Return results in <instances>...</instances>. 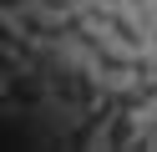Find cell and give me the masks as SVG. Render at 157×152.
<instances>
[{"label":"cell","instance_id":"cell-4","mask_svg":"<svg viewBox=\"0 0 157 152\" xmlns=\"http://www.w3.org/2000/svg\"><path fill=\"white\" fill-rule=\"evenodd\" d=\"M152 46H157V20H152Z\"/></svg>","mask_w":157,"mask_h":152},{"label":"cell","instance_id":"cell-1","mask_svg":"<svg viewBox=\"0 0 157 152\" xmlns=\"http://www.w3.org/2000/svg\"><path fill=\"white\" fill-rule=\"evenodd\" d=\"M137 137H147V122H137V111H112V122H106V147H132Z\"/></svg>","mask_w":157,"mask_h":152},{"label":"cell","instance_id":"cell-2","mask_svg":"<svg viewBox=\"0 0 157 152\" xmlns=\"http://www.w3.org/2000/svg\"><path fill=\"white\" fill-rule=\"evenodd\" d=\"M41 5H46V10H61V15H71V10H76V0H41Z\"/></svg>","mask_w":157,"mask_h":152},{"label":"cell","instance_id":"cell-5","mask_svg":"<svg viewBox=\"0 0 157 152\" xmlns=\"http://www.w3.org/2000/svg\"><path fill=\"white\" fill-rule=\"evenodd\" d=\"M106 5H112V0H106Z\"/></svg>","mask_w":157,"mask_h":152},{"label":"cell","instance_id":"cell-3","mask_svg":"<svg viewBox=\"0 0 157 152\" xmlns=\"http://www.w3.org/2000/svg\"><path fill=\"white\" fill-rule=\"evenodd\" d=\"M147 132H157V117H152V122H147Z\"/></svg>","mask_w":157,"mask_h":152}]
</instances>
